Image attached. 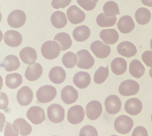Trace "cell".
<instances>
[{
    "instance_id": "45",
    "label": "cell",
    "mask_w": 152,
    "mask_h": 136,
    "mask_svg": "<svg viewBox=\"0 0 152 136\" xmlns=\"http://www.w3.org/2000/svg\"><path fill=\"white\" fill-rule=\"evenodd\" d=\"M142 3L149 7H152V0H141Z\"/></svg>"
},
{
    "instance_id": "46",
    "label": "cell",
    "mask_w": 152,
    "mask_h": 136,
    "mask_svg": "<svg viewBox=\"0 0 152 136\" xmlns=\"http://www.w3.org/2000/svg\"><path fill=\"white\" fill-rule=\"evenodd\" d=\"M149 74L150 76L152 78V68L150 69V71H149Z\"/></svg>"
},
{
    "instance_id": "49",
    "label": "cell",
    "mask_w": 152,
    "mask_h": 136,
    "mask_svg": "<svg viewBox=\"0 0 152 136\" xmlns=\"http://www.w3.org/2000/svg\"><path fill=\"white\" fill-rule=\"evenodd\" d=\"M151 120H152V115H151Z\"/></svg>"
},
{
    "instance_id": "2",
    "label": "cell",
    "mask_w": 152,
    "mask_h": 136,
    "mask_svg": "<svg viewBox=\"0 0 152 136\" xmlns=\"http://www.w3.org/2000/svg\"><path fill=\"white\" fill-rule=\"evenodd\" d=\"M114 128L120 134L122 135L129 133L134 126V121L129 116L121 115L115 120Z\"/></svg>"
},
{
    "instance_id": "33",
    "label": "cell",
    "mask_w": 152,
    "mask_h": 136,
    "mask_svg": "<svg viewBox=\"0 0 152 136\" xmlns=\"http://www.w3.org/2000/svg\"><path fill=\"white\" fill-rule=\"evenodd\" d=\"M54 41L59 43L61 50H66L70 48L72 45V40L70 36L66 33H58L54 38Z\"/></svg>"
},
{
    "instance_id": "39",
    "label": "cell",
    "mask_w": 152,
    "mask_h": 136,
    "mask_svg": "<svg viewBox=\"0 0 152 136\" xmlns=\"http://www.w3.org/2000/svg\"><path fill=\"white\" fill-rule=\"evenodd\" d=\"M79 5L86 11H91L95 9L96 3L92 0H77Z\"/></svg>"
},
{
    "instance_id": "3",
    "label": "cell",
    "mask_w": 152,
    "mask_h": 136,
    "mask_svg": "<svg viewBox=\"0 0 152 136\" xmlns=\"http://www.w3.org/2000/svg\"><path fill=\"white\" fill-rule=\"evenodd\" d=\"M56 88L51 85H45L39 88L36 93V97L42 103H47L53 100L56 96Z\"/></svg>"
},
{
    "instance_id": "1",
    "label": "cell",
    "mask_w": 152,
    "mask_h": 136,
    "mask_svg": "<svg viewBox=\"0 0 152 136\" xmlns=\"http://www.w3.org/2000/svg\"><path fill=\"white\" fill-rule=\"evenodd\" d=\"M61 50L60 44L54 40L45 42L41 47V53L42 56L48 60H53L58 57Z\"/></svg>"
},
{
    "instance_id": "28",
    "label": "cell",
    "mask_w": 152,
    "mask_h": 136,
    "mask_svg": "<svg viewBox=\"0 0 152 136\" xmlns=\"http://www.w3.org/2000/svg\"><path fill=\"white\" fill-rule=\"evenodd\" d=\"M51 21L52 25L58 29L64 28L68 22L66 14L60 11H57L52 13L51 15Z\"/></svg>"
},
{
    "instance_id": "31",
    "label": "cell",
    "mask_w": 152,
    "mask_h": 136,
    "mask_svg": "<svg viewBox=\"0 0 152 136\" xmlns=\"http://www.w3.org/2000/svg\"><path fill=\"white\" fill-rule=\"evenodd\" d=\"M145 69L141 62L138 60L134 59L130 63L129 72L132 77L140 78L144 75Z\"/></svg>"
},
{
    "instance_id": "4",
    "label": "cell",
    "mask_w": 152,
    "mask_h": 136,
    "mask_svg": "<svg viewBox=\"0 0 152 136\" xmlns=\"http://www.w3.org/2000/svg\"><path fill=\"white\" fill-rule=\"evenodd\" d=\"M140 88V85L137 81L128 79L124 81L120 85L119 92L122 96H132L138 93Z\"/></svg>"
},
{
    "instance_id": "24",
    "label": "cell",
    "mask_w": 152,
    "mask_h": 136,
    "mask_svg": "<svg viewBox=\"0 0 152 136\" xmlns=\"http://www.w3.org/2000/svg\"><path fill=\"white\" fill-rule=\"evenodd\" d=\"M48 77L50 80L53 83L60 84L66 79V71L61 67H54L50 71Z\"/></svg>"
},
{
    "instance_id": "50",
    "label": "cell",
    "mask_w": 152,
    "mask_h": 136,
    "mask_svg": "<svg viewBox=\"0 0 152 136\" xmlns=\"http://www.w3.org/2000/svg\"><path fill=\"white\" fill-rule=\"evenodd\" d=\"M117 136V135H112V136Z\"/></svg>"
},
{
    "instance_id": "14",
    "label": "cell",
    "mask_w": 152,
    "mask_h": 136,
    "mask_svg": "<svg viewBox=\"0 0 152 136\" xmlns=\"http://www.w3.org/2000/svg\"><path fill=\"white\" fill-rule=\"evenodd\" d=\"M3 40L7 45L11 48H16L22 43L23 38L20 33L15 30H8L3 36Z\"/></svg>"
},
{
    "instance_id": "35",
    "label": "cell",
    "mask_w": 152,
    "mask_h": 136,
    "mask_svg": "<svg viewBox=\"0 0 152 136\" xmlns=\"http://www.w3.org/2000/svg\"><path fill=\"white\" fill-rule=\"evenodd\" d=\"M103 11L107 17H114L119 15L120 10L117 3L109 1L105 3L103 6Z\"/></svg>"
},
{
    "instance_id": "38",
    "label": "cell",
    "mask_w": 152,
    "mask_h": 136,
    "mask_svg": "<svg viewBox=\"0 0 152 136\" xmlns=\"http://www.w3.org/2000/svg\"><path fill=\"white\" fill-rule=\"evenodd\" d=\"M79 136H98V133L94 126L87 125L81 129Z\"/></svg>"
},
{
    "instance_id": "36",
    "label": "cell",
    "mask_w": 152,
    "mask_h": 136,
    "mask_svg": "<svg viewBox=\"0 0 152 136\" xmlns=\"http://www.w3.org/2000/svg\"><path fill=\"white\" fill-rule=\"evenodd\" d=\"M62 62L64 67L68 69L74 68L78 62V56L75 53L68 52L65 53L62 58Z\"/></svg>"
},
{
    "instance_id": "11",
    "label": "cell",
    "mask_w": 152,
    "mask_h": 136,
    "mask_svg": "<svg viewBox=\"0 0 152 136\" xmlns=\"http://www.w3.org/2000/svg\"><path fill=\"white\" fill-rule=\"evenodd\" d=\"M66 15L69 21L74 25L83 23L86 17L85 13L76 5H72L69 8Z\"/></svg>"
},
{
    "instance_id": "40",
    "label": "cell",
    "mask_w": 152,
    "mask_h": 136,
    "mask_svg": "<svg viewBox=\"0 0 152 136\" xmlns=\"http://www.w3.org/2000/svg\"><path fill=\"white\" fill-rule=\"evenodd\" d=\"M19 132L14 126L10 123L7 122L4 131V136H19Z\"/></svg>"
},
{
    "instance_id": "37",
    "label": "cell",
    "mask_w": 152,
    "mask_h": 136,
    "mask_svg": "<svg viewBox=\"0 0 152 136\" xmlns=\"http://www.w3.org/2000/svg\"><path fill=\"white\" fill-rule=\"evenodd\" d=\"M109 67L107 66L106 68L100 67L97 70L94 75V82L97 84L103 83L107 80L109 76Z\"/></svg>"
},
{
    "instance_id": "9",
    "label": "cell",
    "mask_w": 152,
    "mask_h": 136,
    "mask_svg": "<svg viewBox=\"0 0 152 136\" xmlns=\"http://www.w3.org/2000/svg\"><path fill=\"white\" fill-rule=\"evenodd\" d=\"M84 108L80 105H76L69 109L67 118L69 123L72 124H77L84 120Z\"/></svg>"
},
{
    "instance_id": "22",
    "label": "cell",
    "mask_w": 152,
    "mask_h": 136,
    "mask_svg": "<svg viewBox=\"0 0 152 136\" xmlns=\"http://www.w3.org/2000/svg\"><path fill=\"white\" fill-rule=\"evenodd\" d=\"M91 81V76L88 72L80 71L76 73L73 78L74 84L78 88L84 89L89 85Z\"/></svg>"
},
{
    "instance_id": "12",
    "label": "cell",
    "mask_w": 152,
    "mask_h": 136,
    "mask_svg": "<svg viewBox=\"0 0 152 136\" xmlns=\"http://www.w3.org/2000/svg\"><path fill=\"white\" fill-rule=\"evenodd\" d=\"M27 117L34 124H39L45 120L44 111L39 106H32L27 111Z\"/></svg>"
},
{
    "instance_id": "6",
    "label": "cell",
    "mask_w": 152,
    "mask_h": 136,
    "mask_svg": "<svg viewBox=\"0 0 152 136\" xmlns=\"http://www.w3.org/2000/svg\"><path fill=\"white\" fill-rule=\"evenodd\" d=\"M26 15L25 13L19 10H14L8 15L7 21L11 27L20 28L26 23Z\"/></svg>"
},
{
    "instance_id": "41",
    "label": "cell",
    "mask_w": 152,
    "mask_h": 136,
    "mask_svg": "<svg viewBox=\"0 0 152 136\" xmlns=\"http://www.w3.org/2000/svg\"><path fill=\"white\" fill-rule=\"evenodd\" d=\"M71 0H52L51 5L54 9H58L64 8L68 6L71 3Z\"/></svg>"
},
{
    "instance_id": "43",
    "label": "cell",
    "mask_w": 152,
    "mask_h": 136,
    "mask_svg": "<svg viewBox=\"0 0 152 136\" xmlns=\"http://www.w3.org/2000/svg\"><path fill=\"white\" fill-rule=\"evenodd\" d=\"M132 136H148V132L144 127L137 126L133 130Z\"/></svg>"
},
{
    "instance_id": "51",
    "label": "cell",
    "mask_w": 152,
    "mask_h": 136,
    "mask_svg": "<svg viewBox=\"0 0 152 136\" xmlns=\"http://www.w3.org/2000/svg\"></svg>"
},
{
    "instance_id": "20",
    "label": "cell",
    "mask_w": 152,
    "mask_h": 136,
    "mask_svg": "<svg viewBox=\"0 0 152 136\" xmlns=\"http://www.w3.org/2000/svg\"><path fill=\"white\" fill-rule=\"evenodd\" d=\"M43 73V68L40 64L34 63L29 65L26 70L25 76L30 81L37 80L41 77Z\"/></svg>"
},
{
    "instance_id": "44",
    "label": "cell",
    "mask_w": 152,
    "mask_h": 136,
    "mask_svg": "<svg viewBox=\"0 0 152 136\" xmlns=\"http://www.w3.org/2000/svg\"><path fill=\"white\" fill-rule=\"evenodd\" d=\"M0 108L1 110H4L7 107L9 104V99L8 96L5 93L1 92L0 95Z\"/></svg>"
},
{
    "instance_id": "10",
    "label": "cell",
    "mask_w": 152,
    "mask_h": 136,
    "mask_svg": "<svg viewBox=\"0 0 152 136\" xmlns=\"http://www.w3.org/2000/svg\"><path fill=\"white\" fill-rule=\"evenodd\" d=\"M104 104L107 113L112 115L118 113L121 108V101L118 96L114 95L107 97Z\"/></svg>"
},
{
    "instance_id": "30",
    "label": "cell",
    "mask_w": 152,
    "mask_h": 136,
    "mask_svg": "<svg viewBox=\"0 0 152 136\" xmlns=\"http://www.w3.org/2000/svg\"><path fill=\"white\" fill-rule=\"evenodd\" d=\"M134 18L138 24L145 25L150 22L151 19V13L148 9L142 7L136 11Z\"/></svg>"
},
{
    "instance_id": "23",
    "label": "cell",
    "mask_w": 152,
    "mask_h": 136,
    "mask_svg": "<svg viewBox=\"0 0 152 136\" xmlns=\"http://www.w3.org/2000/svg\"><path fill=\"white\" fill-rule=\"evenodd\" d=\"M99 37L103 42L107 45H113L119 39V34L114 29H107L102 30Z\"/></svg>"
},
{
    "instance_id": "7",
    "label": "cell",
    "mask_w": 152,
    "mask_h": 136,
    "mask_svg": "<svg viewBox=\"0 0 152 136\" xmlns=\"http://www.w3.org/2000/svg\"><path fill=\"white\" fill-rule=\"evenodd\" d=\"M91 50L97 58H106L111 53L110 46L100 40H96L91 43Z\"/></svg>"
},
{
    "instance_id": "21",
    "label": "cell",
    "mask_w": 152,
    "mask_h": 136,
    "mask_svg": "<svg viewBox=\"0 0 152 136\" xmlns=\"http://www.w3.org/2000/svg\"><path fill=\"white\" fill-rule=\"evenodd\" d=\"M19 56L23 62L28 65H31L35 63L37 58L36 51L31 47H26L20 52Z\"/></svg>"
},
{
    "instance_id": "47",
    "label": "cell",
    "mask_w": 152,
    "mask_h": 136,
    "mask_svg": "<svg viewBox=\"0 0 152 136\" xmlns=\"http://www.w3.org/2000/svg\"><path fill=\"white\" fill-rule=\"evenodd\" d=\"M150 47H151V49L152 50V38L151 40V42H150Z\"/></svg>"
},
{
    "instance_id": "5",
    "label": "cell",
    "mask_w": 152,
    "mask_h": 136,
    "mask_svg": "<svg viewBox=\"0 0 152 136\" xmlns=\"http://www.w3.org/2000/svg\"><path fill=\"white\" fill-rule=\"evenodd\" d=\"M48 116L50 121L54 124H58L64 121V109L58 104H53L48 108Z\"/></svg>"
},
{
    "instance_id": "18",
    "label": "cell",
    "mask_w": 152,
    "mask_h": 136,
    "mask_svg": "<svg viewBox=\"0 0 152 136\" xmlns=\"http://www.w3.org/2000/svg\"><path fill=\"white\" fill-rule=\"evenodd\" d=\"M142 108V102L137 98L128 99L124 104V110L127 113L132 116H137L141 112Z\"/></svg>"
},
{
    "instance_id": "16",
    "label": "cell",
    "mask_w": 152,
    "mask_h": 136,
    "mask_svg": "<svg viewBox=\"0 0 152 136\" xmlns=\"http://www.w3.org/2000/svg\"><path fill=\"white\" fill-rule=\"evenodd\" d=\"M117 51L120 55L126 58L132 57L135 56L137 52L136 46L128 41H124L120 43L117 46Z\"/></svg>"
},
{
    "instance_id": "26",
    "label": "cell",
    "mask_w": 152,
    "mask_h": 136,
    "mask_svg": "<svg viewBox=\"0 0 152 136\" xmlns=\"http://www.w3.org/2000/svg\"><path fill=\"white\" fill-rule=\"evenodd\" d=\"M13 125L18 130L21 136H28L31 134L32 131L31 126L23 118L16 119L13 122Z\"/></svg>"
},
{
    "instance_id": "34",
    "label": "cell",
    "mask_w": 152,
    "mask_h": 136,
    "mask_svg": "<svg viewBox=\"0 0 152 136\" xmlns=\"http://www.w3.org/2000/svg\"><path fill=\"white\" fill-rule=\"evenodd\" d=\"M117 20L115 16L107 17L104 13H102L97 15L96 21L97 25L101 27H110L115 24Z\"/></svg>"
},
{
    "instance_id": "29",
    "label": "cell",
    "mask_w": 152,
    "mask_h": 136,
    "mask_svg": "<svg viewBox=\"0 0 152 136\" xmlns=\"http://www.w3.org/2000/svg\"><path fill=\"white\" fill-rule=\"evenodd\" d=\"M111 68L112 72L115 75H121L127 70V62L124 58H116L112 61Z\"/></svg>"
},
{
    "instance_id": "25",
    "label": "cell",
    "mask_w": 152,
    "mask_h": 136,
    "mask_svg": "<svg viewBox=\"0 0 152 136\" xmlns=\"http://www.w3.org/2000/svg\"><path fill=\"white\" fill-rule=\"evenodd\" d=\"M20 63L17 56L14 55H9L5 57L1 63V67L8 72L17 70Z\"/></svg>"
},
{
    "instance_id": "8",
    "label": "cell",
    "mask_w": 152,
    "mask_h": 136,
    "mask_svg": "<svg viewBox=\"0 0 152 136\" xmlns=\"http://www.w3.org/2000/svg\"><path fill=\"white\" fill-rule=\"evenodd\" d=\"M76 55L78 61L77 66L78 68L84 69H89L93 67L95 63L94 58L86 50H81L78 51Z\"/></svg>"
},
{
    "instance_id": "13",
    "label": "cell",
    "mask_w": 152,
    "mask_h": 136,
    "mask_svg": "<svg viewBox=\"0 0 152 136\" xmlns=\"http://www.w3.org/2000/svg\"><path fill=\"white\" fill-rule=\"evenodd\" d=\"M102 113V106L99 101H92L89 102L86 107V114L91 120H96Z\"/></svg>"
},
{
    "instance_id": "48",
    "label": "cell",
    "mask_w": 152,
    "mask_h": 136,
    "mask_svg": "<svg viewBox=\"0 0 152 136\" xmlns=\"http://www.w3.org/2000/svg\"><path fill=\"white\" fill-rule=\"evenodd\" d=\"M92 1H94V2L97 3L99 1V0H92Z\"/></svg>"
},
{
    "instance_id": "17",
    "label": "cell",
    "mask_w": 152,
    "mask_h": 136,
    "mask_svg": "<svg viewBox=\"0 0 152 136\" xmlns=\"http://www.w3.org/2000/svg\"><path fill=\"white\" fill-rule=\"evenodd\" d=\"M61 99L66 104L74 103L78 98V93L72 86H66L61 91Z\"/></svg>"
},
{
    "instance_id": "27",
    "label": "cell",
    "mask_w": 152,
    "mask_h": 136,
    "mask_svg": "<svg viewBox=\"0 0 152 136\" xmlns=\"http://www.w3.org/2000/svg\"><path fill=\"white\" fill-rule=\"evenodd\" d=\"M91 35V30L86 26H80L75 28L72 35L75 40L82 42L87 40Z\"/></svg>"
},
{
    "instance_id": "15",
    "label": "cell",
    "mask_w": 152,
    "mask_h": 136,
    "mask_svg": "<svg viewBox=\"0 0 152 136\" xmlns=\"http://www.w3.org/2000/svg\"><path fill=\"white\" fill-rule=\"evenodd\" d=\"M33 93L31 88L23 86L18 91L17 99L18 103L22 106H27L33 101Z\"/></svg>"
},
{
    "instance_id": "32",
    "label": "cell",
    "mask_w": 152,
    "mask_h": 136,
    "mask_svg": "<svg viewBox=\"0 0 152 136\" xmlns=\"http://www.w3.org/2000/svg\"><path fill=\"white\" fill-rule=\"evenodd\" d=\"M23 82L22 76L18 73L8 74L5 77V84L10 89H15L20 86Z\"/></svg>"
},
{
    "instance_id": "42",
    "label": "cell",
    "mask_w": 152,
    "mask_h": 136,
    "mask_svg": "<svg viewBox=\"0 0 152 136\" xmlns=\"http://www.w3.org/2000/svg\"><path fill=\"white\" fill-rule=\"evenodd\" d=\"M142 60L148 67L152 68V51L147 50L142 53Z\"/></svg>"
},
{
    "instance_id": "19",
    "label": "cell",
    "mask_w": 152,
    "mask_h": 136,
    "mask_svg": "<svg viewBox=\"0 0 152 136\" xmlns=\"http://www.w3.org/2000/svg\"><path fill=\"white\" fill-rule=\"evenodd\" d=\"M134 21L130 15H124L120 18L117 23V27L120 31L122 34H127L131 33L134 29Z\"/></svg>"
}]
</instances>
